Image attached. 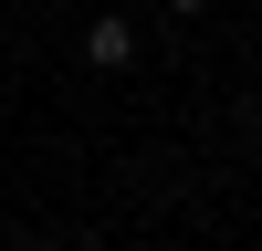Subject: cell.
Segmentation results:
<instances>
[{"label": "cell", "instance_id": "1", "mask_svg": "<svg viewBox=\"0 0 262 251\" xmlns=\"http://www.w3.org/2000/svg\"><path fill=\"white\" fill-rule=\"evenodd\" d=\"M84 53H95V63H137V21H116V11L84 21Z\"/></svg>", "mask_w": 262, "mask_h": 251}, {"label": "cell", "instance_id": "2", "mask_svg": "<svg viewBox=\"0 0 262 251\" xmlns=\"http://www.w3.org/2000/svg\"><path fill=\"white\" fill-rule=\"evenodd\" d=\"M168 11H200V0H168Z\"/></svg>", "mask_w": 262, "mask_h": 251}, {"label": "cell", "instance_id": "3", "mask_svg": "<svg viewBox=\"0 0 262 251\" xmlns=\"http://www.w3.org/2000/svg\"><path fill=\"white\" fill-rule=\"evenodd\" d=\"M21 251H53V241H21Z\"/></svg>", "mask_w": 262, "mask_h": 251}]
</instances>
